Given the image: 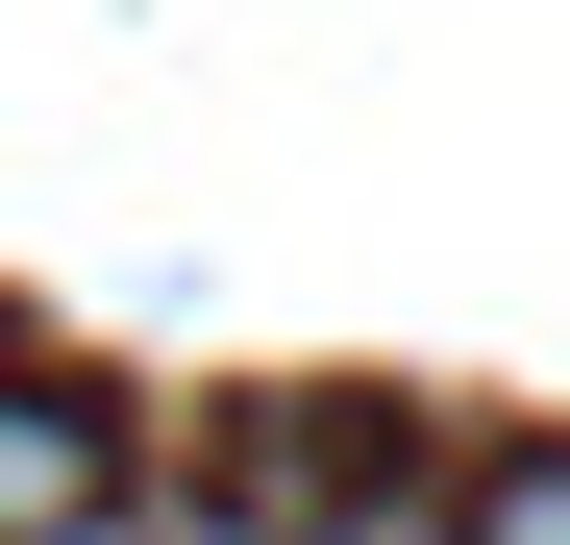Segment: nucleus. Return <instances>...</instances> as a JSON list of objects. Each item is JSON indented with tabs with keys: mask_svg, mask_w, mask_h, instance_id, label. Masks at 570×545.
<instances>
[{
	"mask_svg": "<svg viewBox=\"0 0 570 545\" xmlns=\"http://www.w3.org/2000/svg\"><path fill=\"white\" fill-rule=\"evenodd\" d=\"M50 545H149V521H125V496H100V521H50Z\"/></svg>",
	"mask_w": 570,
	"mask_h": 545,
	"instance_id": "obj_4",
	"label": "nucleus"
},
{
	"mask_svg": "<svg viewBox=\"0 0 570 545\" xmlns=\"http://www.w3.org/2000/svg\"><path fill=\"white\" fill-rule=\"evenodd\" d=\"M149 545H471V496L422 472H372V446H298V472H248V496H125Z\"/></svg>",
	"mask_w": 570,
	"mask_h": 545,
	"instance_id": "obj_1",
	"label": "nucleus"
},
{
	"mask_svg": "<svg viewBox=\"0 0 570 545\" xmlns=\"http://www.w3.org/2000/svg\"><path fill=\"white\" fill-rule=\"evenodd\" d=\"M471 545H570V446H521V472H471Z\"/></svg>",
	"mask_w": 570,
	"mask_h": 545,
	"instance_id": "obj_3",
	"label": "nucleus"
},
{
	"mask_svg": "<svg viewBox=\"0 0 570 545\" xmlns=\"http://www.w3.org/2000/svg\"><path fill=\"white\" fill-rule=\"evenodd\" d=\"M100 496H125V422L0 347V545H50V521H100Z\"/></svg>",
	"mask_w": 570,
	"mask_h": 545,
	"instance_id": "obj_2",
	"label": "nucleus"
}]
</instances>
